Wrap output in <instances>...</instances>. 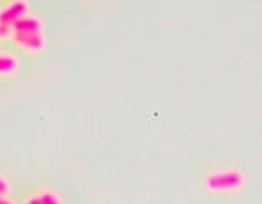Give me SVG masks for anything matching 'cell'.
Returning <instances> with one entry per match:
<instances>
[{
  "label": "cell",
  "instance_id": "obj_4",
  "mask_svg": "<svg viewBox=\"0 0 262 204\" xmlns=\"http://www.w3.org/2000/svg\"><path fill=\"white\" fill-rule=\"evenodd\" d=\"M23 33H44V21L40 16L30 12L11 28V35H23Z\"/></svg>",
  "mask_w": 262,
  "mask_h": 204
},
{
  "label": "cell",
  "instance_id": "obj_8",
  "mask_svg": "<svg viewBox=\"0 0 262 204\" xmlns=\"http://www.w3.org/2000/svg\"><path fill=\"white\" fill-rule=\"evenodd\" d=\"M6 39H11V28L0 23V42L6 40Z\"/></svg>",
  "mask_w": 262,
  "mask_h": 204
},
{
  "label": "cell",
  "instance_id": "obj_5",
  "mask_svg": "<svg viewBox=\"0 0 262 204\" xmlns=\"http://www.w3.org/2000/svg\"><path fill=\"white\" fill-rule=\"evenodd\" d=\"M18 68L19 61L14 54L7 53V51H0V77H7V75L16 74Z\"/></svg>",
  "mask_w": 262,
  "mask_h": 204
},
{
  "label": "cell",
  "instance_id": "obj_10",
  "mask_svg": "<svg viewBox=\"0 0 262 204\" xmlns=\"http://www.w3.org/2000/svg\"><path fill=\"white\" fill-rule=\"evenodd\" d=\"M0 204H18L16 201H12V199H9L6 195V197H0Z\"/></svg>",
  "mask_w": 262,
  "mask_h": 204
},
{
  "label": "cell",
  "instance_id": "obj_2",
  "mask_svg": "<svg viewBox=\"0 0 262 204\" xmlns=\"http://www.w3.org/2000/svg\"><path fill=\"white\" fill-rule=\"evenodd\" d=\"M28 14H30V4L27 0H12L0 7V23L12 28Z\"/></svg>",
  "mask_w": 262,
  "mask_h": 204
},
{
  "label": "cell",
  "instance_id": "obj_7",
  "mask_svg": "<svg viewBox=\"0 0 262 204\" xmlns=\"http://www.w3.org/2000/svg\"><path fill=\"white\" fill-rule=\"evenodd\" d=\"M11 190V185H9V180H7L4 175H0V197H6Z\"/></svg>",
  "mask_w": 262,
  "mask_h": 204
},
{
  "label": "cell",
  "instance_id": "obj_6",
  "mask_svg": "<svg viewBox=\"0 0 262 204\" xmlns=\"http://www.w3.org/2000/svg\"><path fill=\"white\" fill-rule=\"evenodd\" d=\"M35 194H37V197L40 199V202H42V204H65V202L61 201L60 194L54 192V190H51V189L37 190Z\"/></svg>",
  "mask_w": 262,
  "mask_h": 204
},
{
  "label": "cell",
  "instance_id": "obj_3",
  "mask_svg": "<svg viewBox=\"0 0 262 204\" xmlns=\"http://www.w3.org/2000/svg\"><path fill=\"white\" fill-rule=\"evenodd\" d=\"M11 40L18 46L19 49L27 51V53L39 54L48 48V40H46L44 33H23V35H11Z\"/></svg>",
  "mask_w": 262,
  "mask_h": 204
},
{
  "label": "cell",
  "instance_id": "obj_1",
  "mask_svg": "<svg viewBox=\"0 0 262 204\" xmlns=\"http://www.w3.org/2000/svg\"><path fill=\"white\" fill-rule=\"evenodd\" d=\"M245 182H247V176L242 169L227 168L208 173L205 178V187L212 194H227L243 189Z\"/></svg>",
  "mask_w": 262,
  "mask_h": 204
},
{
  "label": "cell",
  "instance_id": "obj_9",
  "mask_svg": "<svg viewBox=\"0 0 262 204\" xmlns=\"http://www.w3.org/2000/svg\"><path fill=\"white\" fill-rule=\"evenodd\" d=\"M27 204H42V202H40V199L37 197V194H32L30 197L27 199Z\"/></svg>",
  "mask_w": 262,
  "mask_h": 204
}]
</instances>
